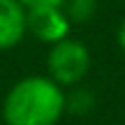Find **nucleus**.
<instances>
[{
  "label": "nucleus",
  "mask_w": 125,
  "mask_h": 125,
  "mask_svg": "<svg viewBox=\"0 0 125 125\" xmlns=\"http://www.w3.org/2000/svg\"><path fill=\"white\" fill-rule=\"evenodd\" d=\"M65 114V90L49 74L19 79L5 93V125H56Z\"/></svg>",
  "instance_id": "obj_1"
},
{
  "label": "nucleus",
  "mask_w": 125,
  "mask_h": 125,
  "mask_svg": "<svg viewBox=\"0 0 125 125\" xmlns=\"http://www.w3.org/2000/svg\"><path fill=\"white\" fill-rule=\"evenodd\" d=\"M90 70V51L83 42L65 37L51 44L46 53V72L58 86H76Z\"/></svg>",
  "instance_id": "obj_2"
},
{
  "label": "nucleus",
  "mask_w": 125,
  "mask_h": 125,
  "mask_svg": "<svg viewBox=\"0 0 125 125\" xmlns=\"http://www.w3.org/2000/svg\"><path fill=\"white\" fill-rule=\"evenodd\" d=\"M70 19L62 7H32L28 9V32L44 44H56L70 35Z\"/></svg>",
  "instance_id": "obj_3"
},
{
  "label": "nucleus",
  "mask_w": 125,
  "mask_h": 125,
  "mask_svg": "<svg viewBox=\"0 0 125 125\" xmlns=\"http://www.w3.org/2000/svg\"><path fill=\"white\" fill-rule=\"evenodd\" d=\"M28 35V9L19 0H0V51L14 49Z\"/></svg>",
  "instance_id": "obj_4"
},
{
  "label": "nucleus",
  "mask_w": 125,
  "mask_h": 125,
  "mask_svg": "<svg viewBox=\"0 0 125 125\" xmlns=\"http://www.w3.org/2000/svg\"><path fill=\"white\" fill-rule=\"evenodd\" d=\"M97 0H62V12L70 23H88L97 14Z\"/></svg>",
  "instance_id": "obj_5"
},
{
  "label": "nucleus",
  "mask_w": 125,
  "mask_h": 125,
  "mask_svg": "<svg viewBox=\"0 0 125 125\" xmlns=\"http://www.w3.org/2000/svg\"><path fill=\"white\" fill-rule=\"evenodd\" d=\"M95 104V95L86 88H76L70 95L65 93V111L70 114H88Z\"/></svg>",
  "instance_id": "obj_6"
},
{
  "label": "nucleus",
  "mask_w": 125,
  "mask_h": 125,
  "mask_svg": "<svg viewBox=\"0 0 125 125\" xmlns=\"http://www.w3.org/2000/svg\"><path fill=\"white\" fill-rule=\"evenodd\" d=\"M26 9L32 7H62V0H19Z\"/></svg>",
  "instance_id": "obj_7"
},
{
  "label": "nucleus",
  "mask_w": 125,
  "mask_h": 125,
  "mask_svg": "<svg viewBox=\"0 0 125 125\" xmlns=\"http://www.w3.org/2000/svg\"><path fill=\"white\" fill-rule=\"evenodd\" d=\"M118 44H121V49L125 51V19H123L121 28H118Z\"/></svg>",
  "instance_id": "obj_8"
}]
</instances>
